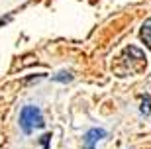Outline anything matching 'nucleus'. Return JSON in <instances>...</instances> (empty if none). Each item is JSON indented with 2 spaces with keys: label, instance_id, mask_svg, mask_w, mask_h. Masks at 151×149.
<instances>
[{
  "label": "nucleus",
  "instance_id": "obj_1",
  "mask_svg": "<svg viewBox=\"0 0 151 149\" xmlns=\"http://www.w3.org/2000/svg\"><path fill=\"white\" fill-rule=\"evenodd\" d=\"M45 122L41 116V110L37 106H24L22 112H20V127H22L24 133H32L34 130L43 127Z\"/></svg>",
  "mask_w": 151,
  "mask_h": 149
},
{
  "label": "nucleus",
  "instance_id": "obj_2",
  "mask_svg": "<svg viewBox=\"0 0 151 149\" xmlns=\"http://www.w3.org/2000/svg\"><path fill=\"white\" fill-rule=\"evenodd\" d=\"M104 137H106V132H104V130H98V127L88 130V132L84 133V149H94L96 143Z\"/></svg>",
  "mask_w": 151,
  "mask_h": 149
},
{
  "label": "nucleus",
  "instance_id": "obj_3",
  "mask_svg": "<svg viewBox=\"0 0 151 149\" xmlns=\"http://www.w3.org/2000/svg\"><path fill=\"white\" fill-rule=\"evenodd\" d=\"M139 37L151 49V18H147L145 22H143V26H141V30H139Z\"/></svg>",
  "mask_w": 151,
  "mask_h": 149
},
{
  "label": "nucleus",
  "instance_id": "obj_4",
  "mask_svg": "<svg viewBox=\"0 0 151 149\" xmlns=\"http://www.w3.org/2000/svg\"><path fill=\"white\" fill-rule=\"evenodd\" d=\"M71 78H73V75H71V73H59V75H55V77H53V81H55V83H69V81H71Z\"/></svg>",
  "mask_w": 151,
  "mask_h": 149
},
{
  "label": "nucleus",
  "instance_id": "obj_5",
  "mask_svg": "<svg viewBox=\"0 0 151 149\" xmlns=\"http://www.w3.org/2000/svg\"><path fill=\"white\" fill-rule=\"evenodd\" d=\"M141 114H149V110H151V100H149V96H143L141 98Z\"/></svg>",
  "mask_w": 151,
  "mask_h": 149
},
{
  "label": "nucleus",
  "instance_id": "obj_6",
  "mask_svg": "<svg viewBox=\"0 0 151 149\" xmlns=\"http://www.w3.org/2000/svg\"><path fill=\"white\" fill-rule=\"evenodd\" d=\"M51 141V133H45L43 137H41V143H43V149H47V145H49Z\"/></svg>",
  "mask_w": 151,
  "mask_h": 149
}]
</instances>
